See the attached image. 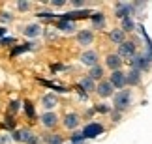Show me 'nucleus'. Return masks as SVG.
Here are the masks:
<instances>
[{
	"label": "nucleus",
	"mask_w": 152,
	"mask_h": 144,
	"mask_svg": "<svg viewBox=\"0 0 152 144\" xmlns=\"http://www.w3.org/2000/svg\"><path fill=\"white\" fill-rule=\"evenodd\" d=\"M118 56L120 58H133L135 56V43H132V41H124L120 45V49H118Z\"/></svg>",
	"instance_id": "obj_4"
},
{
	"label": "nucleus",
	"mask_w": 152,
	"mask_h": 144,
	"mask_svg": "<svg viewBox=\"0 0 152 144\" xmlns=\"http://www.w3.org/2000/svg\"><path fill=\"white\" fill-rule=\"evenodd\" d=\"M17 8H19L21 11H25V9L30 8V4H28V2H19V4H17Z\"/></svg>",
	"instance_id": "obj_32"
},
{
	"label": "nucleus",
	"mask_w": 152,
	"mask_h": 144,
	"mask_svg": "<svg viewBox=\"0 0 152 144\" xmlns=\"http://www.w3.org/2000/svg\"><path fill=\"white\" fill-rule=\"evenodd\" d=\"M113 88H115V86L107 80V82H100L96 90H98V94H100L102 97H109V96H113Z\"/></svg>",
	"instance_id": "obj_12"
},
{
	"label": "nucleus",
	"mask_w": 152,
	"mask_h": 144,
	"mask_svg": "<svg viewBox=\"0 0 152 144\" xmlns=\"http://www.w3.org/2000/svg\"><path fill=\"white\" fill-rule=\"evenodd\" d=\"M79 125V116L75 112H69L64 116V127L66 129H75Z\"/></svg>",
	"instance_id": "obj_10"
},
{
	"label": "nucleus",
	"mask_w": 152,
	"mask_h": 144,
	"mask_svg": "<svg viewBox=\"0 0 152 144\" xmlns=\"http://www.w3.org/2000/svg\"><path fill=\"white\" fill-rule=\"evenodd\" d=\"M102 75H103V69H102L100 66H96V67H92V71H90L88 77L94 80V79H102Z\"/></svg>",
	"instance_id": "obj_24"
},
{
	"label": "nucleus",
	"mask_w": 152,
	"mask_h": 144,
	"mask_svg": "<svg viewBox=\"0 0 152 144\" xmlns=\"http://www.w3.org/2000/svg\"><path fill=\"white\" fill-rule=\"evenodd\" d=\"M130 105H132V92L130 90H120L118 94H115V99H113L115 111H126Z\"/></svg>",
	"instance_id": "obj_1"
},
{
	"label": "nucleus",
	"mask_w": 152,
	"mask_h": 144,
	"mask_svg": "<svg viewBox=\"0 0 152 144\" xmlns=\"http://www.w3.org/2000/svg\"><path fill=\"white\" fill-rule=\"evenodd\" d=\"M42 124L45 127H55L56 125V114L55 112H45L42 116Z\"/></svg>",
	"instance_id": "obj_14"
},
{
	"label": "nucleus",
	"mask_w": 152,
	"mask_h": 144,
	"mask_svg": "<svg viewBox=\"0 0 152 144\" xmlns=\"http://www.w3.org/2000/svg\"><path fill=\"white\" fill-rule=\"evenodd\" d=\"M85 139H86V137H85L83 133H73V135H72V144H83Z\"/></svg>",
	"instance_id": "obj_26"
},
{
	"label": "nucleus",
	"mask_w": 152,
	"mask_h": 144,
	"mask_svg": "<svg viewBox=\"0 0 152 144\" xmlns=\"http://www.w3.org/2000/svg\"><path fill=\"white\" fill-rule=\"evenodd\" d=\"M88 15H90L88 9H83V11H68V13H64V15H58V19L72 21L73 22V19H85V17H88Z\"/></svg>",
	"instance_id": "obj_6"
},
{
	"label": "nucleus",
	"mask_w": 152,
	"mask_h": 144,
	"mask_svg": "<svg viewBox=\"0 0 152 144\" xmlns=\"http://www.w3.org/2000/svg\"><path fill=\"white\" fill-rule=\"evenodd\" d=\"M38 15L42 17V19H51V17H55V15H53V13H49V11H39Z\"/></svg>",
	"instance_id": "obj_31"
},
{
	"label": "nucleus",
	"mask_w": 152,
	"mask_h": 144,
	"mask_svg": "<svg viewBox=\"0 0 152 144\" xmlns=\"http://www.w3.org/2000/svg\"><path fill=\"white\" fill-rule=\"evenodd\" d=\"M25 111H26V116L34 122V118H36V116H34V105H32L30 101H25Z\"/></svg>",
	"instance_id": "obj_25"
},
{
	"label": "nucleus",
	"mask_w": 152,
	"mask_h": 144,
	"mask_svg": "<svg viewBox=\"0 0 152 144\" xmlns=\"http://www.w3.org/2000/svg\"><path fill=\"white\" fill-rule=\"evenodd\" d=\"M6 34V28H0V39H2V36Z\"/></svg>",
	"instance_id": "obj_39"
},
{
	"label": "nucleus",
	"mask_w": 152,
	"mask_h": 144,
	"mask_svg": "<svg viewBox=\"0 0 152 144\" xmlns=\"http://www.w3.org/2000/svg\"><path fill=\"white\" fill-rule=\"evenodd\" d=\"M109 38H111V41H113V43H118V45H122V43H124V30H122V28L111 30Z\"/></svg>",
	"instance_id": "obj_15"
},
{
	"label": "nucleus",
	"mask_w": 152,
	"mask_h": 144,
	"mask_svg": "<svg viewBox=\"0 0 152 144\" xmlns=\"http://www.w3.org/2000/svg\"><path fill=\"white\" fill-rule=\"evenodd\" d=\"M92 22H94L96 28H103L105 26V17H103V13H94V15H92Z\"/></svg>",
	"instance_id": "obj_21"
},
{
	"label": "nucleus",
	"mask_w": 152,
	"mask_h": 144,
	"mask_svg": "<svg viewBox=\"0 0 152 144\" xmlns=\"http://www.w3.org/2000/svg\"><path fill=\"white\" fill-rule=\"evenodd\" d=\"M105 64L107 67H111L113 71H118L120 66H122V58L118 54H107V58H105Z\"/></svg>",
	"instance_id": "obj_9"
},
{
	"label": "nucleus",
	"mask_w": 152,
	"mask_h": 144,
	"mask_svg": "<svg viewBox=\"0 0 152 144\" xmlns=\"http://www.w3.org/2000/svg\"><path fill=\"white\" fill-rule=\"evenodd\" d=\"M39 32H42V28H39V25H28L25 30H23V34L28 38H38Z\"/></svg>",
	"instance_id": "obj_17"
},
{
	"label": "nucleus",
	"mask_w": 152,
	"mask_h": 144,
	"mask_svg": "<svg viewBox=\"0 0 152 144\" xmlns=\"http://www.w3.org/2000/svg\"><path fill=\"white\" fill-rule=\"evenodd\" d=\"M26 144H42V139H39L38 135H32V137H30V140H28Z\"/></svg>",
	"instance_id": "obj_29"
},
{
	"label": "nucleus",
	"mask_w": 152,
	"mask_h": 144,
	"mask_svg": "<svg viewBox=\"0 0 152 144\" xmlns=\"http://www.w3.org/2000/svg\"><path fill=\"white\" fill-rule=\"evenodd\" d=\"M10 142V137H0V144H8Z\"/></svg>",
	"instance_id": "obj_38"
},
{
	"label": "nucleus",
	"mask_w": 152,
	"mask_h": 144,
	"mask_svg": "<svg viewBox=\"0 0 152 144\" xmlns=\"http://www.w3.org/2000/svg\"><path fill=\"white\" fill-rule=\"evenodd\" d=\"M72 4L75 6V8H81V6H85V2H83V0H73Z\"/></svg>",
	"instance_id": "obj_36"
},
{
	"label": "nucleus",
	"mask_w": 152,
	"mask_h": 144,
	"mask_svg": "<svg viewBox=\"0 0 152 144\" xmlns=\"http://www.w3.org/2000/svg\"><path fill=\"white\" fill-rule=\"evenodd\" d=\"M96 111H98V112H109V107H107V105H98Z\"/></svg>",
	"instance_id": "obj_33"
},
{
	"label": "nucleus",
	"mask_w": 152,
	"mask_h": 144,
	"mask_svg": "<svg viewBox=\"0 0 152 144\" xmlns=\"http://www.w3.org/2000/svg\"><path fill=\"white\" fill-rule=\"evenodd\" d=\"M56 28H58V30H62V32H68V34H72L75 30V26H73L72 21H62V19H58Z\"/></svg>",
	"instance_id": "obj_16"
},
{
	"label": "nucleus",
	"mask_w": 152,
	"mask_h": 144,
	"mask_svg": "<svg viewBox=\"0 0 152 144\" xmlns=\"http://www.w3.org/2000/svg\"><path fill=\"white\" fill-rule=\"evenodd\" d=\"M0 21H11V15L10 13H0Z\"/></svg>",
	"instance_id": "obj_35"
},
{
	"label": "nucleus",
	"mask_w": 152,
	"mask_h": 144,
	"mask_svg": "<svg viewBox=\"0 0 152 144\" xmlns=\"http://www.w3.org/2000/svg\"><path fill=\"white\" fill-rule=\"evenodd\" d=\"M130 64H132V69L145 71V69H148V67H150V58H148V56H145V54H135L130 60Z\"/></svg>",
	"instance_id": "obj_2"
},
{
	"label": "nucleus",
	"mask_w": 152,
	"mask_h": 144,
	"mask_svg": "<svg viewBox=\"0 0 152 144\" xmlns=\"http://www.w3.org/2000/svg\"><path fill=\"white\" fill-rule=\"evenodd\" d=\"M17 109H19V101H11L10 103V112H15Z\"/></svg>",
	"instance_id": "obj_30"
},
{
	"label": "nucleus",
	"mask_w": 152,
	"mask_h": 144,
	"mask_svg": "<svg viewBox=\"0 0 152 144\" xmlns=\"http://www.w3.org/2000/svg\"><path fill=\"white\" fill-rule=\"evenodd\" d=\"M102 133H103V125L102 124H96V122L85 125V129H83V135L86 137V139H94V137L102 135Z\"/></svg>",
	"instance_id": "obj_3"
},
{
	"label": "nucleus",
	"mask_w": 152,
	"mask_h": 144,
	"mask_svg": "<svg viewBox=\"0 0 152 144\" xmlns=\"http://www.w3.org/2000/svg\"><path fill=\"white\" fill-rule=\"evenodd\" d=\"M34 133H30L28 129H23V131H15L13 133V139L15 140H23V142H28L30 140V137H32Z\"/></svg>",
	"instance_id": "obj_18"
},
{
	"label": "nucleus",
	"mask_w": 152,
	"mask_h": 144,
	"mask_svg": "<svg viewBox=\"0 0 152 144\" xmlns=\"http://www.w3.org/2000/svg\"><path fill=\"white\" fill-rule=\"evenodd\" d=\"M109 82L113 84L115 88H124V86L128 84V80H126V73H122L120 69H118V71H113V73H111Z\"/></svg>",
	"instance_id": "obj_5"
},
{
	"label": "nucleus",
	"mask_w": 152,
	"mask_h": 144,
	"mask_svg": "<svg viewBox=\"0 0 152 144\" xmlns=\"http://www.w3.org/2000/svg\"><path fill=\"white\" fill-rule=\"evenodd\" d=\"M77 39H79L81 45H90L92 39H94V36H92L90 30H81V32L77 34Z\"/></svg>",
	"instance_id": "obj_13"
},
{
	"label": "nucleus",
	"mask_w": 152,
	"mask_h": 144,
	"mask_svg": "<svg viewBox=\"0 0 152 144\" xmlns=\"http://www.w3.org/2000/svg\"><path fill=\"white\" fill-rule=\"evenodd\" d=\"M47 144H62V137L60 135H49L47 139H45Z\"/></svg>",
	"instance_id": "obj_27"
},
{
	"label": "nucleus",
	"mask_w": 152,
	"mask_h": 144,
	"mask_svg": "<svg viewBox=\"0 0 152 144\" xmlns=\"http://www.w3.org/2000/svg\"><path fill=\"white\" fill-rule=\"evenodd\" d=\"M51 6H64V0H53Z\"/></svg>",
	"instance_id": "obj_37"
},
{
	"label": "nucleus",
	"mask_w": 152,
	"mask_h": 144,
	"mask_svg": "<svg viewBox=\"0 0 152 144\" xmlns=\"http://www.w3.org/2000/svg\"><path fill=\"white\" fill-rule=\"evenodd\" d=\"M42 103H43V107H45V109H53V107L56 105V97L53 96V94H47V96H43Z\"/></svg>",
	"instance_id": "obj_20"
},
{
	"label": "nucleus",
	"mask_w": 152,
	"mask_h": 144,
	"mask_svg": "<svg viewBox=\"0 0 152 144\" xmlns=\"http://www.w3.org/2000/svg\"><path fill=\"white\" fill-rule=\"evenodd\" d=\"M13 41H15L13 38H2V39H0V45H6V43H13Z\"/></svg>",
	"instance_id": "obj_34"
},
{
	"label": "nucleus",
	"mask_w": 152,
	"mask_h": 144,
	"mask_svg": "<svg viewBox=\"0 0 152 144\" xmlns=\"http://www.w3.org/2000/svg\"><path fill=\"white\" fill-rule=\"evenodd\" d=\"M28 49H32V43H23L21 47H17V49L11 51V56H17L19 53H25V51H28Z\"/></svg>",
	"instance_id": "obj_23"
},
{
	"label": "nucleus",
	"mask_w": 152,
	"mask_h": 144,
	"mask_svg": "<svg viewBox=\"0 0 152 144\" xmlns=\"http://www.w3.org/2000/svg\"><path fill=\"white\" fill-rule=\"evenodd\" d=\"M43 86H49V88H53V90H56V92H68V88H64V86H56V84H51V82H47V80H39Z\"/></svg>",
	"instance_id": "obj_28"
},
{
	"label": "nucleus",
	"mask_w": 152,
	"mask_h": 144,
	"mask_svg": "<svg viewBox=\"0 0 152 144\" xmlns=\"http://www.w3.org/2000/svg\"><path fill=\"white\" fill-rule=\"evenodd\" d=\"M135 28V25H133V21L130 19V17H126V19H122V30L124 32H130Z\"/></svg>",
	"instance_id": "obj_22"
},
{
	"label": "nucleus",
	"mask_w": 152,
	"mask_h": 144,
	"mask_svg": "<svg viewBox=\"0 0 152 144\" xmlns=\"http://www.w3.org/2000/svg\"><path fill=\"white\" fill-rule=\"evenodd\" d=\"M79 86H81L83 90H86V92H92V90H96V86H94V80H92L90 77H85V79H81Z\"/></svg>",
	"instance_id": "obj_19"
},
{
	"label": "nucleus",
	"mask_w": 152,
	"mask_h": 144,
	"mask_svg": "<svg viewBox=\"0 0 152 144\" xmlns=\"http://www.w3.org/2000/svg\"><path fill=\"white\" fill-rule=\"evenodd\" d=\"M132 11H133V6H130V4H122V2L116 4V17H118V19H126V17H130Z\"/></svg>",
	"instance_id": "obj_8"
},
{
	"label": "nucleus",
	"mask_w": 152,
	"mask_h": 144,
	"mask_svg": "<svg viewBox=\"0 0 152 144\" xmlns=\"http://www.w3.org/2000/svg\"><path fill=\"white\" fill-rule=\"evenodd\" d=\"M126 80H128V84H130V86H137L139 82H141V71L130 69V71L126 73Z\"/></svg>",
	"instance_id": "obj_11"
},
{
	"label": "nucleus",
	"mask_w": 152,
	"mask_h": 144,
	"mask_svg": "<svg viewBox=\"0 0 152 144\" xmlns=\"http://www.w3.org/2000/svg\"><path fill=\"white\" fill-rule=\"evenodd\" d=\"M81 62H83L85 66L96 67L98 66V53L96 51H86V53H83V56H81Z\"/></svg>",
	"instance_id": "obj_7"
}]
</instances>
